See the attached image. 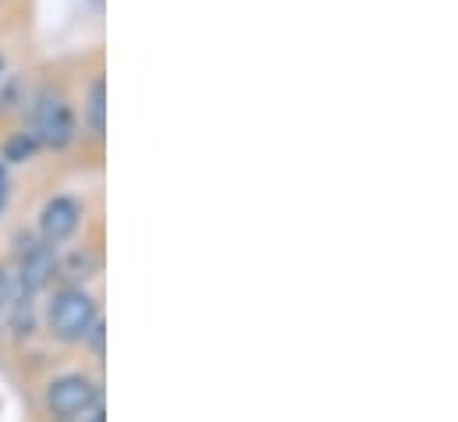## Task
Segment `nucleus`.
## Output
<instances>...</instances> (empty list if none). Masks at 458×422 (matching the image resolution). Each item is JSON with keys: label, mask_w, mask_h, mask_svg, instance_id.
Here are the masks:
<instances>
[{"label": "nucleus", "mask_w": 458, "mask_h": 422, "mask_svg": "<svg viewBox=\"0 0 458 422\" xmlns=\"http://www.w3.org/2000/svg\"><path fill=\"white\" fill-rule=\"evenodd\" d=\"M32 135L39 146L50 149H64L75 139V114L61 93H39V100L32 106Z\"/></svg>", "instance_id": "f257e3e1"}, {"label": "nucleus", "mask_w": 458, "mask_h": 422, "mask_svg": "<svg viewBox=\"0 0 458 422\" xmlns=\"http://www.w3.org/2000/svg\"><path fill=\"white\" fill-rule=\"evenodd\" d=\"M97 319V302L82 288H64L50 302V330L61 341H82Z\"/></svg>", "instance_id": "f03ea898"}, {"label": "nucleus", "mask_w": 458, "mask_h": 422, "mask_svg": "<svg viewBox=\"0 0 458 422\" xmlns=\"http://www.w3.org/2000/svg\"><path fill=\"white\" fill-rule=\"evenodd\" d=\"M97 405H100V391L86 376H61L47 391V409L57 419H79V416L93 412Z\"/></svg>", "instance_id": "7ed1b4c3"}, {"label": "nucleus", "mask_w": 458, "mask_h": 422, "mask_svg": "<svg viewBox=\"0 0 458 422\" xmlns=\"http://www.w3.org/2000/svg\"><path fill=\"white\" fill-rule=\"evenodd\" d=\"M79 220H82L79 203L68 199V196H57L39 213V234H43L47 245H61V241H68L79 231Z\"/></svg>", "instance_id": "20e7f679"}, {"label": "nucleus", "mask_w": 458, "mask_h": 422, "mask_svg": "<svg viewBox=\"0 0 458 422\" xmlns=\"http://www.w3.org/2000/svg\"><path fill=\"white\" fill-rule=\"evenodd\" d=\"M25 249H21V288H25V295H32V291H39L47 281H50V274H54V256H50V249L47 245H36V241H21Z\"/></svg>", "instance_id": "39448f33"}, {"label": "nucleus", "mask_w": 458, "mask_h": 422, "mask_svg": "<svg viewBox=\"0 0 458 422\" xmlns=\"http://www.w3.org/2000/svg\"><path fill=\"white\" fill-rule=\"evenodd\" d=\"M86 114H89V131H93L97 139H104V131H107V89H104V82H100V79H97V82H93V89H89Z\"/></svg>", "instance_id": "423d86ee"}, {"label": "nucleus", "mask_w": 458, "mask_h": 422, "mask_svg": "<svg viewBox=\"0 0 458 422\" xmlns=\"http://www.w3.org/2000/svg\"><path fill=\"white\" fill-rule=\"evenodd\" d=\"M25 104V82L18 75H4L0 79V114H14Z\"/></svg>", "instance_id": "0eeeda50"}, {"label": "nucleus", "mask_w": 458, "mask_h": 422, "mask_svg": "<svg viewBox=\"0 0 458 422\" xmlns=\"http://www.w3.org/2000/svg\"><path fill=\"white\" fill-rule=\"evenodd\" d=\"M36 149H39L36 135H32V131H18V135H11V139H7L4 156H7V160H14V164H21V160H32V156H36Z\"/></svg>", "instance_id": "6e6552de"}, {"label": "nucleus", "mask_w": 458, "mask_h": 422, "mask_svg": "<svg viewBox=\"0 0 458 422\" xmlns=\"http://www.w3.org/2000/svg\"><path fill=\"white\" fill-rule=\"evenodd\" d=\"M93 270H97V263H93L89 252H75V256L64 263V274H68L72 281H86V277H93Z\"/></svg>", "instance_id": "1a4fd4ad"}, {"label": "nucleus", "mask_w": 458, "mask_h": 422, "mask_svg": "<svg viewBox=\"0 0 458 422\" xmlns=\"http://www.w3.org/2000/svg\"><path fill=\"white\" fill-rule=\"evenodd\" d=\"M14 330L18 333H29L32 330V302H29V295H21L18 306H14Z\"/></svg>", "instance_id": "9d476101"}, {"label": "nucleus", "mask_w": 458, "mask_h": 422, "mask_svg": "<svg viewBox=\"0 0 458 422\" xmlns=\"http://www.w3.org/2000/svg\"><path fill=\"white\" fill-rule=\"evenodd\" d=\"M11 302V281H7V274L0 270V309Z\"/></svg>", "instance_id": "9b49d317"}, {"label": "nucleus", "mask_w": 458, "mask_h": 422, "mask_svg": "<svg viewBox=\"0 0 458 422\" xmlns=\"http://www.w3.org/2000/svg\"><path fill=\"white\" fill-rule=\"evenodd\" d=\"M4 199H7V178H4V167H0V210H4Z\"/></svg>", "instance_id": "f8f14e48"}, {"label": "nucleus", "mask_w": 458, "mask_h": 422, "mask_svg": "<svg viewBox=\"0 0 458 422\" xmlns=\"http://www.w3.org/2000/svg\"><path fill=\"white\" fill-rule=\"evenodd\" d=\"M86 422H104V416H100V409H93V416H89Z\"/></svg>", "instance_id": "ddd939ff"}, {"label": "nucleus", "mask_w": 458, "mask_h": 422, "mask_svg": "<svg viewBox=\"0 0 458 422\" xmlns=\"http://www.w3.org/2000/svg\"><path fill=\"white\" fill-rule=\"evenodd\" d=\"M7 75V61H4V54H0V79Z\"/></svg>", "instance_id": "4468645a"}]
</instances>
